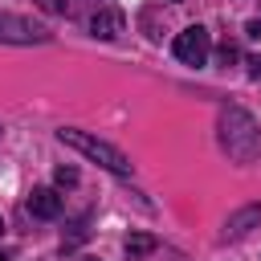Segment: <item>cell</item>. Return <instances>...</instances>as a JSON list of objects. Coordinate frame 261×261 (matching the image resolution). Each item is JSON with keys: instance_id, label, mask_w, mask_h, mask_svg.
<instances>
[{"instance_id": "obj_1", "label": "cell", "mask_w": 261, "mask_h": 261, "mask_svg": "<svg viewBox=\"0 0 261 261\" xmlns=\"http://www.w3.org/2000/svg\"><path fill=\"white\" fill-rule=\"evenodd\" d=\"M216 130H220V147H224V155H228L232 163H253V159L261 155V126H257V118H253L249 110L224 106Z\"/></svg>"}, {"instance_id": "obj_2", "label": "cell", "mask_w": 261, "mask_h": 261, "mask_svg": "<svg viewBox=\"0 0 261 261\" xmlns=\"http://www.w3.org/2000/svg\"><path fill=\"white\" fill-rule=\"evenodd\" d=\"M57 143L73 147L77 155H86L90 163H98V167H106V171H114V175H130V171H135V163H130L114 143H106V139H98V135H90V130L61 126V130H57Z\"/></svg>"}, {"instance_id": "obj_3", "label": "cell", "mask_w": 261, "mask_h": 261, "mask_svg": "<svg viewBox=\"0 0 261 261\" xmlns=\"http://www.w3.org/2000/svg\"><path fill=\"white\" fill-rule=\"evenodd\" d=\"M171 49H175V57L184 65H208V57H212V33L204 24H188L184 33H175Z\"/></svg>"}, {"instance_id": "obj_4", "label": "cell", "mask_w": 261, "mask_h": 261, "mask_svg": "<svg viewBox=\"0 0 261 261\" xmlns=\"http://www.w3.org/2000/svg\"><path fill=\"white\" fill-rule=\"evenodd\" d=\"M0 41L4 45H45L49 41V29L29 20V16H16V12H0Z\"/></svg>"}, {"instance_id": "obj_5", "label": "cell", "mask_w": 261, "mask_h": 261, "mask_svg": "<svg viewBox=\"0 0 261 261\" xmlns=\"http://www.w3.org/2000/svg\"><path fill=\"white\" fill-rule=\"evenodd\" d=\"M122 29H126V16L114 4H98V12L90 16V37H98V41H114Z\"/></svg>"}, {"instance_id": "obj_6", "label": "cell", "mask_w": 261, "mask_h": 261, "mask_svg": "<svg viewBox=\"0 0 261 261\" xmlns=\"http://www.w3.org/2000/svg\"><path fill=\"white\" fill-rule=\"evenodd\" d=\"M24 212L37 216V220H57V216H61V196H57V188H33V192L24 196Z\"/></svg>"}, {"instance_id": "obj_7", "label": "cell", "mask_w": 261, "mask_h": 261, "mask_svg": "<svg viewBox=\"0 0 261 261\" xmlns=\"http://www.w3.org/2000/svg\"><path fill=\"white\" fill-rule=\"evenodd\" d=\"M253 224H261V204H245L224 220V241H241Z\"/></svg>"}, {"instance_id": "obj_8", "label": "cell", "mask_w": 261, "mask_h": 261, "mask_svg": "<svg viewBox=\"0 0 261 261\" xmlns=\"http://www.w3.org/2000/svg\"><path fill=\"white\" fill-rule=\"evenodd\" d=\"M122 249H126V257H130V261H139V257H147V253H155V249H159V241H155L151 232H130Z\"/></svg>"}, {"instance_id": "obj_9", "label": "cell", "mask_w": 261, "mask_h": 261, "mask_svg": "<svg viewBox=\"0 0 261 261\" xmlns=\"http://www.w3.org/2000/svg\"><path fill=\"white\" fill-rule=\"evenodd\" d=\"M53 179H57L61 188H73V184H77V167H73V163H61V167L53 171Z\"/></svg>"}, {"instance_id": "obj_10", "label": "cell", "mask_w": 261, "mask_h": 261, "mask_svg": "<svg viewBox=\"0 0 261 261\" xmlns=\"http://www.w3.org/2000/svg\"><path fill=\"white\" fill-rule=\"evenodd\" d=\"M216 61H220V65H232V61H237V45H232V41H224V45L216 49Z\"/></svg>"}, {"instance_id": "obj_11", "label": "cell", "mask_w": 261, "mask_h": 261, "mask_svg": "<svg viewBox=\"0 0 261 261\" xmlns=\"http://www.w3.org/2000/svg\"><path fill=\"white\" fill-rule=\"evenodd\" d=\"M245 65H249V77H253V82H261V53H253Z\"/></svg>"}, {"instance_id": "obj_12", "label": "cell", "mask_w": 261, "mask_h": 261, "mask_svg": "<svg viewBox=\"0 0 261 261\" xmlns=\"http://www.w3.org/2000/svg\"><path fill=\"white\" fill-rule=\"evenodd\" d=\"M245 33H249L253 41H261V20H249V29H245Z\"/></svg>"}, {"instance_id": "obj_13", "label": "cell", "mask_w": 261, "mask_h": 261, "mask_svg": "<svg viewBox=\"0 0 261 261\" xmlns=\"http://www.w3.org/2000/svg\"><path fill=\"white\" fill-rule=\"evenodd\" d=\"M86 261H98V257H86Z\"/></svg>"}, {"instance_id": "obj_14", "label": "cell", "mask_w": 261, "mask_h": 261, "mask_svg": "<svg viewBox=\"0 0 261 261\" xmlns=\"http://www.w3.org/2000/svg\"><path fill=\"white\" fill-rule=\"evenodd\" d=\"M0 261H8V257H4V253H0Z\"/></svg>"}, {"instance_id": "obj_15", "label": "cell", "mask_w": 261, "mask_h": 261, "mask_svg": "<svg viewBox=\"0 0 261 261\" xmlns=\"http://www.w3.org/2000/svg\"><path fill=\"white\" fill-rule=\"evenodd\" d=\"M0 228H4V220H0Z\"/></svg>"}]
</instances>
